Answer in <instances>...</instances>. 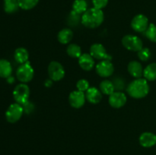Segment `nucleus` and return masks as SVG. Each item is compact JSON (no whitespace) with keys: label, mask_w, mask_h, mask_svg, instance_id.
I'll return each instance as SVG.
<instances>
[{"label":"nucleus","mask_w":156,"mask_h":155,"mask_svg":"<svg viewBox=\"0 0 156 155\" xmlns=\"http://www.w3.org/2000/svg\"><path fill=\"white\" fill-rule=\"evenodd\" d=\"M143 76L147 81L156 80V63L149 64L143 70Z\"/></svg>","instance_id":"412c9836"},{"label":"nucleus","mask_w":156,"mask_h":155,"mask_svg":"<svg viewBox=\"0 0 156 155\" xmlns=\"http://www.w3.org/2000/svg\"><path fill=\"white\" fill-rule=\"evenodd\" d=\"M127 94L135 99H141L146 97L149 92V86L145 78H136L131 81L126 88Z\"/></svg>","instance_id":"f03ea898"},{"label":"nucleus","mask_w":156,"mask_h":155,"mask_svg":"<svg viewBox=\"0 0 156 155\" xmlns=\"http://www.w3.org/2000/svg\"><path fill=\"white\" fill-rule=\"evenodd\" d=\"M80 21H82V17L80 16V15L75 12L74 11H72L68 17L69 25L72 27H76L79 24Z\"/></svg>","instance_id":"a878e982"},{"label":"nucleus","mask_w":156,"mask_h":155,"mask_svg":"<svg viewBox=\"0 0 156 155\" xmlns=\"http://www.w3.org/2000/svg\"><path fill=\"white\" fill-rule=\"evenodd\" d=\"M85 94L84 92L79 91H75L70 93L69 96V102L72 107L75 109H79L84 106L85 102Z\"/></svg>","instance_id":"f8f14e48"},{"label":"nucleus","mask_w":156,"mask_h":155,"mask_svg":"<svg viewBox=\"0 0 156 155\" xmlns=\"http://www.w3.org/2000/svg\"><path fill=\"white\" fill-rule=\"evenodd\" d=\"M122 44L126 50L133 52H139L143 48L142 40L137 36L132 34L125 35L122 39Z\"/></svg>","instance_id":"39448f33"},{"label":"nucleus","mask_w":156,"mask_h":155,"mask_svg":"<svg viewBox=\"0 0 156 155\" xmlns=\"http://www.w3.org/2000/svg\"><path fill=\"white\" fill-rule=\"evenodd\" d=\"M16 75L18 81L22 83H27L30 81L34 75V71L30 62H27L26 63L21 64L17 69Z\"/></svg>","instance_id":"20e7f679"},{"label":"nucleus","mask_w":156,"mask_h":155,"mask_svg":"<svg viewBox=\"0 0 156 155\" xmlns=\"http://www.w3.org/2000/svg\"><path fill=\"white\" fill-rule=\"evenodd\" d=\"M39 0H18L19 6L24 10H30L37 5Z\"/></svg>","instance_id":"393cba45"},{"label":"nucleus","mask_w":156,"mask_h":155,"mask_svg":"<svg viewBox=\"0 0 156 155\" xmlns=\"http://www.w3.org/2000/svg\"><path fill=\"white\" fill-rule=\"evenodd\" d=\"M66 53L70 57L75 58V59H79L82 56V50L81 47L77 44H70L68 46L66 49Z\"/></svg>","instance_id":"b1692460"},{"label":"nucleus","mask_w":156,"mask_h":155,"mask_svg":"<svg viewBox=\"0 0 156 155\" xmlns=\"http://www.w3.org/2000/svg\"><path fill=\"white\" fill-rule=\"evenodd\" d=\"M76 88L77 90L82 92H86L87 90L90 88L89 87V82L85 79H80L78 81L77 84H76Z\"/></svg>","instance_id":"c85d7f7f"},{"label":"nucleus","mask_w":156,"mask_h":155,"mask_svg":"<svg viewBox=\"0 0 156 155\" xmlns=\"http://www.w3.org/2000/svg\"><path fill=\"white\" fill-rule=\"evenodd\" d=\"M30 94V88L26 84H19L15 87L13 91L14 100L17 103L24 105L28 102Z\"/></svg>","instance_id":"7ed1b4c3"},{"label":"nucleus","mask_w":156,"mask_h":155,"mask_svg":"<svg viewBox=\"0 0 156 155\" xmlns=\"http://www.w3.org/2000/svg\"><path fill=\"white\" fill-rule=\"evenodd\" d=\"M48 75L51 80L54 81H59L62 80L65 76V69L62 64L53 61L48 65Z\"/></svg>","instance_id":"0eeeda50"},{"label":"nucleus","mask_w":156,"mask_h":155,"mask_svg":"<svg viewBox=\"0 0 156 155\" xmlns=\"http://www.w3.org/2000/svg\"><path fill=\"white\" fill-rule=\"evenodd\" d=\"M144 33L149 40L156 43V25L154 24H150Z\"/></svg>","instance_id":"bb28decb"},{"label":"nucleus","mask_w":156,"mask_h":155,"mask_svg":"<svg viewBox=\"0 0 156 155\" xmlns=\"http://www.w3.org/2000/svg\"><path fill=\"white\" fill-rule=\"evenodd\" d=\"M85 98L89 103L92 104H97L101 101L102 93L98 88L91 87L88 88L85 92Z\"/></svg>","instance_id":"ddd939ff"},{"label":"nucleus","mask_w":156,"mask_h":155,"mask_svg":"<svg viewBox=\"0 0 156 155\" xmlns=\"http://www.w3.org/2000/svg\"><path fill=\"white\" fill-rule=\"evenodd\" d=\"M114 67L111 61L102 60L96 65V72L102 78H108L114 74Z\"/></svg>","instance_id":"9d476101"},{"label":"nucleus","mask_w":156,"mask_h":155,"mask_svg":"<svg viewBox=\"0 0 156 155\" xmlns=\"http://www.w3.org/2000/svg\"><path fill=\"white\" fill-rule=\"evenodd\" d=\"M129 74L136 78H140L143 76V68L141 64L137 61H131L127 66Z\"/></svg>","instance_id":"dca6fc26"},{"label":"nucleus","mask_w":156,"mask_h":155,"mask_svg":"<svg viewBox=\"0 0 156 155\" xmlns=\"http://www.w3.org/2000/svg\"><path fill=\"white\" fill-rule=\"evenodd\" d=\"M73 32L69 28H64L58 33L57 39L60 43L67 44L73 40Z\"/></svg>","instance_id":"a211bd4d"},{"label":"nucleus","mask_w":156,"mask_h":155,"mask_svg":"<svg viewBox=\"0 0 156 155\" xmlns=\"http://www.w3.org/2000/svg\"><path fill=\"white\" fill-rule=\"evenodd\" d=\"M7 81L8 83L9 84H12L15 82V78H14V77H12V76H9V78H7Z\"/></svg>","instance_id":"473e14b6"},{"label":"nucleus","mask_w":156,"mask_h":155,"mask_svg":"<svg viewBox=\"0 0 156 155\" xmlns=\"http://www.w3.org/2000/svg\"><path fill=\"white\" fill-rule=\"evenodd\" d=\"M100 91L102 94L110 96L115 91L114 85L112 81L104 80L100 84Z\"/></svg>","instance_id":"4be33fe9"},{"label":"nucleus","mask_w":156,"mask_h":155,"mask_svg":"<svg viewBox=\"0 0 156 155\" xmlns=\"http://www.w3.org/2000/svg\"><path fill=\"white\" fill-rule=\"evenodd\" d=\"M113 84L114 85V88H115V91H121L123 90L125 87V82L120 78H116L112 81Z\"/></svg>","instance_id":"c756f323"},{"label":"nucleus","mask_w":156,"mask_h":155,"mask_svg":"<svg viewBox=\"0 0 156 155\" xmlns=\"http://www.w3.org/2000/svg\"><path fill=\"white\" fill-rule=\"evenodd\" d=\"M19 8L18 0H4V11L6 13H15Z\"/></svg>","instance_id":"aec40b11"},{"label":"nucleus","mask_w":156,"mask_h":155,"mask_svg":"<svg viewBox=\"0 0 156 155\" xmlns=\"http://www.w3.org/2000/svg\"><path fill=\"white\" fill-rule=\"evenodd\" d=\"M94 8L98 9H101L105 8L108 3V0H92Z\"/></svg>","instance_id":"7c9ffc66"},{"label":"nucleus","mask_w":156,"mask_h":155,"mask_svg":"<svg viewBox=\"0 0 156 155\" xmlns=\"http://www.w3.org/2000/svg\"><path fill=\"white\" fill-rule=\"evenodd\" d=\"M79 65L84 71H91L94 66V59L88 53H84L79 58Z\"/></svg>","instance_id":"4468645a"},{"label":"nucleus","mask_w":156,"mask_h":155,"mask_svg":"<svg viewBox=\"0 0 156 155\" xmlns=\"http://www.w3.org/2000/svg\"><path fill=\"white\" fill-rule=\"evenodd\" d=\"M12 73V67L8 60L4 59H0V78H7Z\"/></svg>","instance_id":"6ab92c4d"},{"label":"nucleus","mask_w":156,"mask_h":155,"mask_svg":"<svg viewBox=\"0 0 156 155\" xmlns=\"http://www.w3.org/2000/svg\"><path fill=\"white\" fill-rule=\"evenodd\" d=\"M104 19H105V15L102 10L93 7L88 9L82 15L81 22L85 27L90 29H94L98 27L103 23Z\"/></svg>","instance_id":"f257e3e1"},{"label":"nucleus","mask_w":156,"mask_h":155,"mask_svg":"<svg viewBox=\"0 0 156 155\" xmlns=\"http://www.w3.org/2000/svg\"><path fill=\"white\" fill-rule=\"evenodd\" d=\"M126 100H127V98H126V94L122 91H114L109 96V99H108L109 104L115 109L123 107L126 104Z\"/></svg>","instance_id":"9b49d317"},{"label":"nucleus","mask_w":156,"mask_h":155,"mask_svg":"<svg viewBox=\"0 0 156 155\" xmlns=\"http://www.w3.org/2000/svg\"><path fill=\"white\" fill-rule=\"evenodd\" d=\"M140 144L144 147H153L156 144V135L152 132H144L140 137Z\"/></svg>","instance_id":"2eb2a0df"},{"label":"nucleus","mask_w":156,"mask_h":155,"mask_svg":"<svg viewBox=\"0 0 156 155\" xmlns=\"http://www.w3.org/2000/svg\"><path fill=\"white\" fill-rule=\"evenodd\" d=\"M149 20L144 15H137L131 21V27L133 30L138 33H144L149 27Z\"/></svg>","instance_id":"6e6552de"},{"label":"nucleus","mask_w":156,"mask_h":155,"mask_svg":"<svg viewBox=\"0 0 156 155\" xmlns=\"http://www.w3.org/2000/svg\"><path fill=\"white\" fill-rule=\"evenodd\" d=\"M137 56L140 60L143 62H146L151 58L152 53L149 49L148 48H142L139 52H137Z\"/></svg>","instance_id":"cd10ccee"},{"label":"nucleus","mask_w":156,"mask_h":155,"mask_svg":"<svg viewBox=\"0 0 156 155\" xmlns=\"http://www.w3.org/2000/svg\"><path fill=\"white\" fill-rule=\"evenodd\" d=\"M88 10V4L85 0H75L73 4V11L76 13L83 15Z\"/></svg>","instance_id":"5701e85b"},{"label":"nucleus","mask_w":156,"mask_h":155,"mask_svg":"<svg viewBox=\"0 0 156 155\" xmlns=\"http://www.w3.org/2000/svg\"><path fill=\"white\" fill-rule=\"evenodd\" d=\"M45 86L46 87H50V86H52V84H53V80H51V79H47V80H46V81H45Z\"/></svg>","instance_id":"2f4dec72"},{"label":"nucleus","mask_w":156,"mask_h":155,"mask_svg":"<svg viewBox=\"0 0 156 155\" xmlns=\"http://www.w3.org/2000/svg\"><path fill=\"white\" fill-rule=\"evenodd\" d=\"M90 54L94 59L98 60L111 61L112 57L108 54L105 46L101 43H94L90 48Z\"/></svg>","instance_id":"1a4fd4ad"},{"label":"nucleus","mask_w":156,"mask_h":155,"mask_svg":"<svg viewBox=\"0 0 156 155\" xmlns=\"http://www.w3.org/2000/svg\"><path fill=\"white\" fill-rule=\"evenodd\" d=\"M14 58L15 61L20 64H24L28 62L29 53L28 51L24 47H19L16 49L14 53Z\"/></svg>","instance_id":"f3484780"},{"label":"nucleus","mask_w":156,"mask_h":155,"mask_svg":"<svg viewBox=\"0 0 156 155\" xmlns=\"http://www.w3.org/2000/svg\"><path fill=\"white\" fill-rule=\"evenodd\" d=\"M24 112V108L22 105L19 103H12L5 112V118L9 122L15 123L20 120Z\"/></svg>","instance_id":"423d86ee"}]
</instances>
